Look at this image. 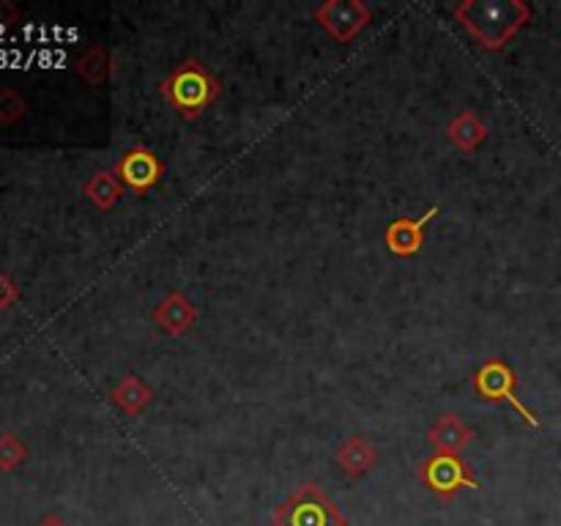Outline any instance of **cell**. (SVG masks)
<instances>
[{
	"label": "cell",
	"mask_w": 561,
	"mask_h": 526,
	"mask_svg": "<svg viewBox=\"0 0 561 526\" xmlns=\"http://www.w3.org/2000/svg\"><path fill=\"white\" fill-rule=\"evenodd\" d=\"M151 318L164 334L181 338V334H186L197 323V307L184 290H170V294L153 307Z\"/></svg>",
	"instance_id": "obj_9"
},
{
	"label": "cell",
	"mask_w": 561,
	"mask_h": 526,
	"mask_svg": "<svg viewBox=\"0 0 561 526\" xmlns=\"http://www.w3.org/2000/svg\"><path fill=\"white\" fill-rule=\"evenodd\" d=\"M38 526H69V524H66V521L60 518V515L49 513V515H44L42 521H38Z\"/></svg>",
	"instance_id": "obj_20"
},
{
	"label": "cell",
	"mask_w": 561,
	"mask_h": 526,
	"mask_svg": "<svg viewBox=\"0 0 561 526\" xmlns=\"http://www.w3.org/2000/svg\"><path fill=\"white\" fill-rule=\"evenodd\" d=\"M222 93L217 77L201 58H186L159 82V96L184 121H197Z\"/></svg>",
	"instance_id": "obj_2"
},
{
	"label": "cell",
	"mask_w": 561,
	"mask_h": 526,
	"mask_svg": "<svg viewBox=\"0 0 561 526\" xmlns=\"http://www.w3.org/2000/svg\"><path fill=\"white\" fill-rule=\"evenodd\" d=\"M27 102L14 91V88H3L0 91V126H11L16 121L25 118Z\"/></svg>",
	"instance_id": "obj_17"
},
{
	"label": "cell",
	"mask_w": 561,
	"mask_h": 526,
	"mask_svg": "<svg viewBox=\"0 0 561 526\" xmlns=\"http://www.w3.org/2000/svg\"><path fill=\"white\" fill-rule=\"evenodd\" d=\"M312 16L327 36H332L337 44H348L370 25L373 11L362 0H327L316 5Z\"/></svg>",
	"instance_id": "obj_6"
},
{
	"label": "cell",
	"mask_w": 561,
	"mask_h": 526,
	"mask_svg": "<svg viewBox=\"0 0 561 526\" xmlns=\"http://www.w3.org/2000/svg\"><path fill=\"white\" fill-rule=\"evenodd\" d=\"M272 526H345V515L316 482H305L274 507Z\"/></svg>",
	"instance_id": "obj_3"
},
{
	"label": "cell",
	"mask_w": 561,
	"mask_h": 526,
	"mask_svg": "<svg viewBox=\"0 0 561 526\" xmlns=\"http://www.w3.org/2000/svg\"><path fill=\"white\" fill-rule=\"evenodd\" d=\"M416 474H420L422 485L442 502H449L460 491H480L482 488L474 469L458 453H433L431 458L422 460Z\"/></svg>",
	"instance_id": "obj_4"
},
{
	"label": "cell",
	"mask_w": 561,
	"mask_h": 526,
	"mask_svg": "<svg viewBox=\"0 0 561 526\" xmlns=\"http://www.w3.org/2000/svg\"><path fill=\"white\" fill-rule=\"evenodd\" d=\"M455 20L488 53H499L531 20V9L520 0H466L455 5Z\"/></svg>",
	"instance_id": "obj_1"
},
{
	"label": "cell",
	"mask_w": 561,
	"mask_h": 526,
	"mask_svg": "<svg viewBox=\"0 0 561 526\" xmlns=\"http://www.w3.org/2000/svg\"><path fill=\"white\" fill-rule=\"evenodd\" d=\"M427 442L433 444L436 453H463L474 442V431L460 420L458 414H444L427 431Z\"/></svg>",
	"instance_id": "obj_11"
},
{
	"label": "cell",
	"mask_w": 561,
	"mask_h": 526,
	"mask_svg": "<svg viewBox=\"0 0 561 526\" xmlns=\"http://www.w3.org/2000/svg\"><path fill=\"white\" fill-rule=\"evenodd\" d=\"M438 211L442 208L431 206L422 217H400L392 225H387V230H383V244H387V250L398 258L420 255V250L425 247L427 225H431V219L438 217Z\"/></svg>",
	"instance_id": "obj_8"
},
{
	"label": "cell",
	"mask_w": 561,
	"mask_h": 526,
	"mask_svg": "<svg viewBox=\"0 0 561 526\" xmlns=\"http://www.w3.org/2000/svg\"><path fill=\"white\" fill-rule=\"evenodd\" d=\"M474 384L477 398L485 400V403H510L520 416L526 420V425L540 427L535 411L518 398V373L507 365L504 359H485L480 365V370L471 378Z\"/></svg>",
	"instance_id": "obj_5"
},
{
	"label": "cell",
	"mask_w": 561,
	"mask_h": 526,
	"mask_svg": "<svg viewBox=\"0 0 561 526\" xmlns=\"http://www.w3.org/2000/svg\"><path fill=\"white\" fill-rule=\"evenodd\" d=\"M113 173L118 175L124 190L135 192V195H146V192L157 190L159 181L164 179V162L157 157L153 148L131 146L121 153Z\"/></svg>",
	"instance_id": "obj_7"
},
{
	"label": "cell",
	"mask_w": 561,
	"mask_h": 526,
	"mask_svg": "<svg viewBox=\"0 0 561 526\" xmlns=\"http://www.w3.org/2000/svg\"><path fill=\"white\" fill-rule=\"evenodd\" d=\"M488 135H491V129H488V124L474 113V110H463V113H458L447 124L449 142L463 153L480 151V148L485 146Z\"/></svg>",
	"instance_id": "obj_12"
},
{
	"label": "cell",
	"mask_w": 561,
	"mask_h": 526,
	"mask_svg": "<svg viewBox=\"0 0 561 526\" xmlns=\"http://www.w3.org/2000/svg\"><path fill=\"white\" fill-rule=\"evenodd\" d=\"M75 69L88 85L99 88L113 77L115 66H113V55L102 47V44H91L88 49H82L75 60Z\"/></svg>",
	"instance_id": "obj_15"
},
{
	"label": "cell",
	"mask_w": 561,
	"mask_h": 526,
	"mask_svg": "<svg viewBox=\"0 0 561 526\" xmlns=\"http://www.w3.org/2000/svg\"><path fill=\"white\" fill-rule=\"evenodd\" d=\"M16 299H20V285H16L9 274L0 272V316H3Z\"/></svg>",
	"instance_id": "obj_18"
},
{
	"label": "cell",
	"mask_w": 561,
	"mask_h": 526,
	"mask_svg": "<svg viewBox=\"0 0 561 526\" xmlns=\"http://www.w3.org/2000/svg\"><path fill=\"white\" fill-rule=\"evenodd\" d=\"M110 400H113L124 414L137 416L142 414L146 405L153 400V389L148 387L137 373H126V376H121L118 384L110 389Z\"/></svg>",
	"instance_id": "obj_13"
},
{
	"label": "cell",
	"mask_w": 561,
	"mask_h": 526,
	"mask_svg": "<svg viewBox=\"0 0 561 526\" xmlns=\"http://www.w3.org/2000/svg\"><path fill=\"white\" fill-rule=\"evenodd\" d=\"M334 464L340 466L348 480H362L370 474L378 464V449L365 436H348L334 449Z\"/></svg>",
	"instance_id": "obj_10"
},
{
	"label": "cell",
	"mask_w": 561,
	"mask_h": 526,
	"mask_svg": "<svg viewBox=\"0 0 561 526\" xmlns=\"http://www.w3.org/2000/svg\"><path fill=\"white\" fill-rule=\"evenodd\" d=\"M124 192V184H121L118 175H115L113 170H96V173L82 184V197H85L93 208H99V211H110V208L118 206Z\"/></svg>",
	"instance_id": "obj_14"
},
{
	"label": "cell",
	"mask_w": 561,
	"mask_h": 526,
	"mask_svg": "<svg viewBox=\"0 0 561 526\" xmlns=\"http://www.w3.org/2000/svg\"><path fill=\"white\" fill-rule=\"evenodd\" d=\"M27 460V447L14 433H0V471H16Z\"/></svg>",
	"instance_id": "obj_16"
},
{
	"label": "cell",
	"mask_w": 561,
	"mask_h": 526,
	"mask_svg": "<svg viewBox=\"0 0 561 526\" xmlns=\"http://www.w3.org/2000/svg\"><path fill=\"white\" fill-rule=\"evenodd\" d=\"M22 11L16 9L14 3H9V0H0V25H14V22H20Z\"/></svg>",
	"instance_id": "obj_19"
}]
</instances>
